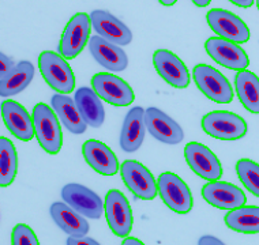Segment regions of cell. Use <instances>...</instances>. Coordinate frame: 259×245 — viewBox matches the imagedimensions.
<instances>
[{
	"instance_id": "1",
	"label": "cell",
	"mask_w": 259,
	"mask_h": 245,
	"mask_svg": "<svg viewBox=\"0 0 259 245\" xmlns=\"http://www.w3.org/2000/svg\"><path fill=\"white\" fill-rule=\"evenodd\" d=\"M33 121L36 129V138L41 149L48 154H58L63 146L62 127L58 115L50 105L44 103L37 104L33 109Z\"/></svg>"
},
{
	"instance_id": "2",
	"label": "cell",
	"mask_w": 259,
	"mask_h": 245,
	"mask_svg": "<svg viewBox=\"0 0 259 245\" xmlns=\"http://www.w3.org/2000/svg\"><path fill=\"white\" fill-rule=\"evenodd\" d=\"M38 67L45 82L58 93L68 94L75 87L74 72L62 55L51 51L41 52L38 58Z\"/></svg>"
},
{
	"instance_id": "3",
	"label": "cell",
	"mask_w": 259,
	"mask_h": 245,
	"mask_svg": "<svg viewBox=\"0 0 259 245\" xmlns=\"http://www.w3.org/2000/svg\"><path fill=\"white\" fill-rule=\"evenodd\" d=\"M202 129L219 140H237L247 134V123L233 112L213 111L202 119Z\"/></svg>"
},
{
	"instance_id": "4",
	"label": "cell",
	"mask_w": 259,
	"mask_h": 245,
	"mask_svg": "<svg viewBox=\"0 0 259 245\" xmlns=\"http://www.w3.org/2000/svg\"><path fill=\"white\" fill-rule=\"evenodd\" d=\"M194 82L203 95L217 104H229L233 100V89L225 76L207 64H198L192 70Z\"/></svg>"
},
{
	"instance_id": "5",
	"label": "cell",
	"mask_w": 259,
	"mask_h": 245,
	"mask_svg": "<svg viewBox=\"0 0 259 245\" xmlns=\"http://www.w3.org/2000/svg\"><path fill=\"white\" fill-rule=\"evenodd\" d=\"M158 192L168 209L178 214H187L192 209V195L190 188L178 174L165 172L158 177Z\"/></svg>"
},
{
	"instance_id": "6",
	"label": "cell",
	"mask_w": 259,
	"mask_h": 245,
	"mask_svg": "<svg viewBox=\"0 0 259 245\" xmlns=\"http://www.w3.org/2000/svg\"><path fill=\"white\" fill-rule=\"evenodd\" d=\"M92 19L86 13H78L72 17L64 27L59 52L64 59H75L83 51L85 45L90 40Z\"/></svg>"
},
{
	"instance_id": "7",
	"label": "cell",
	"mask_w": 259,
	"mask_h": 245,
	"mask_svg": "<svg viewBox=\"0 0 259 245\" xmlns=\"http://www.w3.org/2000/svg\"><path fill=\"white\" fill-rule=\"evenodd\" d=\"M120 174L125 187L139 199L153 201L158 193V184L153 174L138 161H124L120 166Z\"/></svg>"
},
{
	"instance_id": "8",
	"label": "cell",
	"mask_w": 259,
	"mask_h": 245,
	"mask_svg": "<svg viewBox=\"0 0 259 245\" xmlns=\"http://www.w3.org/2000/svg\"><path fill=\"white\" fill-rule=\"evenodd\" d=\"M92 89L113 107H128L135 100L134 91L124 79L107 72H99L92 78Z\"/></svg>"
},
{
	"instance_id": "9",
	"label": "cell",
	"mask_w": 259,
	"mask_h": 245,
	"mask_svg": "<svg viewBox=\"0 0 259 245\" xmlns=\"http://www.w3.org/2000/svg\"><path fill=\"white\" fill-rule=\"evenodd\" d=\"M105 217L115 236L125 238L133 230V210L123 192L109 189L105 196Z\"/></svg>"
},
{
	"instance_id": "10",
	"label": "cell",
	"mask_w": 259,
	"mask_h": 245,
	"mask_svg": "<svg viewBox=\"0 0 259 245\" xmlns=\"http://www.w3.org/2000/svg\"><path fill=\"white\" fill-rule=\"evenodd\" d=\"M205 49L217 64L229 70L241 71L247 70L250 64V59L247 56L246 51L240 45H237V42L223 37H210L206 41Z\"/></svg>"
},
{
	"instance_id": "11",
	"label": "cell",
	"mask_w": 259,
	"mask_h": 245,
	"mask_svg": "<svg viewBox=\"0 0 259 245\" xmlns=\"http://www.w3.org/2000/svg\"><path fill=\"white\" fill-rule=\"evenodd\" d=\"M206 21L211 30L223 38L244 44L250 40V29L236 14L223 9H211L206 14Z\"/></svg>"
},
{
	"instance_id": "12",
	"label": "cell",
	"mask_w": 259,
	"mask_h": 245,
	"mask_svg": "<svg viewBox=\"0 0 259 245\" xmlns=\"http://www.w3.org/2000/svg\"><path fill=\"white\" fill-rule=\"evenodd\" d=\"M184 158L190 169L207 181L220 180L223 176V166L214 153L209 147L198 142H190L184 147Z\"/></svg>"
},
{
	"instance_id": "13",
	"label": "cell",
	"mask_w": 259,
	"mask_h": 245,
	"mask_svg": "<svg viewBox=\"0 0 259 245\" xmlns=\"http://www.w3.org/2000/svg\"><path fill=\"white\" fill-rule=\"evenodd\" d=\"M153 64L158 75L176 89H186L191 82L190 72L182 59L168 49H157L153 54Z\"/></svg>"
},
{
	"instance_id": "14",
	"label": "cell",
	"mask_w": 259,
	"mask_h": 245,
	"mask_svg": "<svg viewBox=\"0 0 259 245\" xmlns=\"http://www.w3.org/2000/svg\"><path fill=\"white\" fill-rule=\"evenodd\" d=\"M63 201L86 218L99 219L103 215L104 203L97 193L80 184H67L62 189Z\"/></svg>"
},
{
	"instance_id": "15",
	"label": "cell",
	"mask_w": 259,
	"mask_h": 245,
	"mask_svg": "<svg viewBox=\"0 0 259 245\" xmlns=\"http://www.w3.org/2000/svg\"><path fill=\"white\" fill-rule=\"evenodd\" d=\"M202 196L210 206L220 210L239 209L246 205V193L227 181H209L202 188Z\"/></svg>"
},
{
	"instance_id": "16",
	"label": "cell",
	"mask_w": 259,
	"mask_h": 245,
	"mask_svg": "<svg viewBox=\"0 0 259 245\" xmlns=\"http://www.w3.org/2000/svg\"><path fill=\"white\" fill-rule=\"evenodd\" d=\"M2 117L9 131L19 140L30 142L36 135L33 116L17 101L7 100L2 104Z\"/></svg>"
},
{
	"instance_id": "17",
	"label": "cell",
	"mask_w": 259,
	"mask_h": 245,
	"mask_svg": "<svg viewBox=\"0 0 259 245\" xmlns=\"http://www.w3.org/2000/svg\"><path fill=\"white\" fill-rule=\"evenodd\" d=\"M145 123L150 135L160 142L178 144L183 140L184 132L182 127L157 108H148L145 111Z\"/></svg>"
},
{
	"instance_id": "18",
	"label": "cell",
	"mask_w": 259,
	"mask_h": 245,
	"mask_svg": "<svg viewBox=\"0 0 259 245\" xmlns=\"http://www.w3.org/2000/svg\"><path fill=\"white\" fill-rule=\"evenodd\" d=\"M90 19L96 33L113 44L128 45L133 40V33L128 27L108 11L94 10L90 13Z\"/></svg>"
},
{
	"instance_id": "19",
	"label": "cell",
	"mask_w": 259,
	"mask_h": 245,
	"mask_svg": "<svg viewBox=\"0 0 259 245\" xmlns=\"http://www.w3.org/2000/svg\"><path fill=\"white\" fill-rule=\"evenodd\" d=\"M82 154L86 164L99 174L113 176L119 170V162L115 153L100 140L89 139L82 146Z\"/></svg>"
},
{
	"instance_id": "20",
	"label": "cell",
	"mask_w": 259,
	"mask_h": 245,
	"mask_svg": "<svg viewBox=\"0 0 259 245\" xmlns=\"http://www.w3.org/2000/svg\"><path fill=\"white\" fill-rule=\"evenodd\" d=\"M89 49L94 60L109 71H123L128 66L124 51L99 34L90 37Z\"/></svg>"
},
{
	"instance_id": "21",
	"label": "cell",
	"mask_w": 259,
	"mask_h": 245,
	"mask_svg": "<svg viewBox=\"0 0 259 245\" xmlns=\"http://www.w3.org/2000/svg\"><path fill=\"white\" fill-rule=\"evenodd\" d=\"M146 132L145 111L143 108L135 107L127 113L123 121L120 132V147L125 153H134L142 146Z\"/></svg>"
},
{
	"instance_id": "22",
	"label": "cell",
	"mask_w": 259,
	"mask_h": 245,
	"mask_svg": "<svg viewBox=\"0 0 259 245\" xmlns=\"http://www.w3.org/2000/svg\"><path fill=\"white\" fill-rule=\"evenodd\" d=\"M50 213L55 223L70 236H86L89 233V222L70 205L56 202L51 206Z\"/></svg>"
},
{
	"instance_id": "23",
	"label": "cell",
	"mask_w": 259,
	"mask_h": 245,
	"mask_svg": "<svg viewBox=\"0 0 259 245\" xmlns=\"http://www.w3.org/2000/svg\"><path fill=\"white\" fill-rule=\"evenodd\" d=\"M76 107L88 125L93 128H100L105 120V111H104L101 98L90 87H79L74 95Z\"/></svg>"
},
{
	"instance_id": "24",
	"label": "cell",
	"mask_w": 259,
	"mask_h": 245,
	"mask_svg": "<svg viewBox=\"0 0 259 245\" xmlns=\"http://www.w3.org/2000/svg\"><path fill=\"white\" fill-rule=\"evenodd\" d=\"M52 109L58 115L59 120H62L64 127L71 132V134L79 135L86 131V123L83 117L80 115L79 109L76 107L75 101H72L66 94L58 93L52 97Z\"/></svg>"
},
{
	"instance_id": "25",
	"label": "cell",
	"mask_w": 259,
	"mask_h": 245,
	"mask_svg": "<svg viewBox=\"0 0 259 245\" xmlns=\"http://www.w3.org/2000/svg\"><path fill=\"white\" fill-rule=\"evenodd\" d=\"M236 94L243 107L251 113H259V78L254 72L241 70L235 76Z\"/></svg>"
},
{
	"instance_id": "26",
	"label": "cell",
	"mask_w": 259,
	"mask_h": 245,
	"mask_svg": "<svg viewBox=\"0 0 259 245\" xmlns=\"http://www.w3.org/2000/svg\"><path fill=\"white\" fill-rule=\"evenodd\" d=\"M33 76H34V67L30 62L18 63L10 74L0 79V95L11 97L21 93L30 85Z\"/></svg>"
},
{
	"instance_id": "27",
	"label": "cell",
	"mask_w": 259,
	"mask_h": 245,
	"mask_svg": "<svg viewBox=\"0 0 259 245\" xmlns=\"http://www.w3.org/2000/svg\"><path fill=\"white\" fill-rule=\"evenodd\" d=\"M224 221L229 229L237 233H243V234L259 233V207L241 206L239 209L229 210Z\"/></svg>"
},
{
	"instance_id": "28",
	"label": "cell",
	"mask_w": 259,
	"mask_h": 245,
	"mask_svg": "<svg viewBox=\"0 0 259 245\" xmlns=\"http://www.w3.org/2000/svg\"><path fill=\"white\" fill-rule=\"evenodd\" d=\"M18 170L17 150L10 139L0 138V185L9 187L13 184Z\"/></svg>"
},
{
	"instance_id": "29",
	"label": "cell",
	"mask_w": 259,
	"mask_h": 245,
	"mask_svg": "<svg viewBox=\"0 0 259 245\" xmlns=\"http://www.w3.org/2000/svg\"><path fill=\"white\" fill-rule=\"evenodd\" d=\"M236 173L241 184L254 196L259 198V164L241 158L236 164Z\"/></svg>"
},
{
	"instance_id": "30",
	"label": "cell",
	"mask_w": 259,
	"mask_h": 245,
	"mask_svg": "<svg viewBox=\"0 0 259 245\" xmlns=\"http://www.w3.org/2000/svg\"><path fill=\"white\" fill-rule=\"evenodd\" d=\"M11 244L13 245H38V240L30 226L25 223H18L11 233Z\"/></svg>"
},
{
	"instance_id": "31",
	"label": "cell",
	"mask_w": 259,
	"mask_h": 245,
	"mask_svg": "<svg viewBox=\"0 0 259 245\" xmlns=\"http://www.w3.org/2000/svg\"><path fill=\"white\" fill-rule=\"evenodd\" d=\"M15 66H17V64H14L13 59L9 58L7 55H5L2 52V54H0V79L5 78L7 74H10L11 70H13Z\"/></svg>"
},
{
	"instance_id": "32",
	"label": "cell",
	"mask_w": 259,
	"mask_h": 245,
	"mask_svg": "<svg viewBox=\"0 0 259 245\" xmlns=\"http://www.w3.org/2000/svg\"><path fill=\"white\" fill-rule=\"evenodd\" d=\"M67 245H99V241L86 236H70L66 241Z\"/></svg>"
},
{
	"instance_id": "33",
	"label": "cell",
	"mask_w": 259,
	"mask_h": 245,
	"mask_svg": "<svg viewBox=\"0 0 259 245\" xmlns=\"http://www.w3.org/2000/svg\"><path fill=\"white\" fill-rule=\"evenodd\" d=\"M198 244L199 245H206V244L223 245V241H220L219 238H215V237H213V236H203V237H201V240L198 241Z\"/></svg>"
},
{
	"instance_id": "34",
	"label": "cell",
	"mask_w": 259,
	"mask_h": 245,
	"mask_svg": "<svg viewBox=\"0 0 259 245\" xmlns=\"http://www.w3.org/2000/svg\"><path fill=\"white\" fill-rule=\"evenodd\" d=\"M232 5L237 6V7H241V9H248L251 6L254 5L255 0H229Z\"/></svg>"
},
{
	"instance_id": "35",
	"label": "cell",
	"mask_w": 259,
	"mask_h": 245,
	"mask_svg": "<svg viewBox=\"0 0 259 245\" xmlns=\"http://www.w3.org/2000/svg\"><path fill=\"white\" fill-rule=\"evenodd\" d=\"M123 245H143V242L141 240H138V238H135V237H125L124 240H123V242H121Z\"/></svg>"
},
{
	"instance_id": "36",
	"label": "cell",
	"mask_w": 259,
	"mask_h": 245,
	"mask_svg": "<svg viewBox=\"0 0 259 245\" xmlns=\"http://www.w3.org/2000/svg\"><path fill=\"white\" fill-rule=\"evenodd\" d=\"M211 0H192V3L197 6V7H206L210 5Z\"/></svg>"
},
{
	"instance_id": "37",
	"label": "cell",
	"mask_w": 259,
	"mask_h": 245,
	"mask_svg": "<svg viewBox=\"0 0 259 245\" xmlns=\"http://www.w3.org/2000/svg\"><path fill=\"white\" fill-rule=\"evenodd\" d=\"M161 5L166 6V7H169V6H174L178 0H158Z\"/></svg>"
},
{
	"instance_id": "38",
	"label": "cell",
	"mask_w": 259,
	"mask_h": 245,
	"mask_svg": "<svg viewBox=\"0 0 259 245\" xmlns=\"http://www.w3.org/2000/svg\"><path fill=\"white\" fill-rule=\"evenodd\" d=\"M256 6H258V10H259V0H256Z\"/></svg>"
}]
</instances>
